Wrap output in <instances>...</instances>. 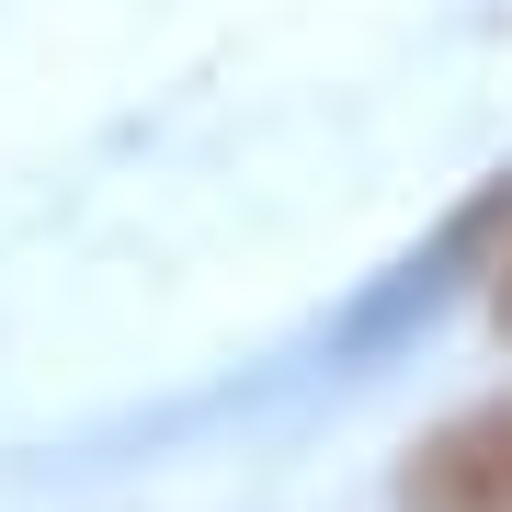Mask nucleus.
I'll return each mask as SVG.
<instances>
[{"label":"nucleus","mask_w":512,"mask_h":512,"mask_svg":"<svg viewBox=\"0 0 512 512\" xmlns=\"http://www.w3.org/2000/svg\"><path fill=\"white\" fill-rule=\"evenodd\" d=\"M490 308H501V330H512V262H501V285H490Z\"/></svg>","instance_id":"obj_2"},{"label":"nucleus","mask_w":512,"mask_h":512,"mask_svg":"<svg viewBox=\"0 0 512 512\" xmlns=\"http://www.w3.org/2000/svg\"><path fill=\"white\" fill-rule=\"evenodd\" d=\"M399 512H512V399L444 410L399 467Z\"/></svg>","instance_id":"obj_1"}]
</instances>
